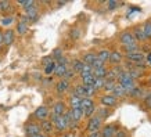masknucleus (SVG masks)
<instances>
[{
    "label": "nucleus",
    "instance_id": "obj_11",
    "mask_svg": "<svg viewBox=\"0 0 151 137\" xmlns=\"http://www.w3.org/2000/svg\"><path fill=\"white\" fill-rule=\"evenodd\" d=\"M32 116L36 122L46 121V119H49V116H50V108H49L47 105H40V107H37L36 110L33 111Z\"/></svg>",
    "mask_w": 151,
    "mask_h": 137
},
{
    "label": "nucleus",
    "instance_id": "obj_42",
    "mask_svg": "<svg viewBox=\"0 0 151 137\" xmlns=\"http://www.w3.org/2000/svg\"><path fill=\"white\" fill-rule=\"evenodd\" d=\"M35 3H36V1H33V0H24V1H17L15 4H17V6H21V7H22V10H25V9H28V7L33 6Z\"/></svg>",
    "mask_w": 151,
    "mask_h": 137
},
{
    "label": "nucleus",
    "instance_id": "obj_14",
    "mask_svg": "<svg viewBox=\"0 0 151 137\" xmlns=\"http://www.w3.org/2000/svg\"><path fill=\"white\" fill-rule=\"evenodd\" d=\"M15 31L11 29V28H6L4 31H3V47H10V46L14 44V42H15Z\"/></svg>",
    "mask_w": 151,
    "mask_h": 137
},
{
    "label": "nucleus",
    "instance_id": "obj_44",
    "mask_svg": "<svg viewBox=\"0 0 151 137\" xmlns=\"http://www.w3.org/2000/svg\"><path fill=\"white\" fill-rule=\"evenodd\" d=\"M53 62V58H51V55L49 54V55H45L43 58H42V61H40V65L45 68V67H47L49 64H51Z\"/></svg>",
    "mask_w": 151,
    "mask_h": 137
},
{
    "label": "nucleus",
    "instance_id": "obj_33",
    "mask_svg": "<svg viewBox=\"0 0 151 137\" xmlns=\"http://www.w3.org/2000/svg\"><path fill=\"white\" fill-rule=\"evenodd\" d=\"M126 72L130 75V78L133 79V80H136L137 82L139 79H142L143 78V75H144V72H142V71H139V69L136 68H132L130 71H126Z\"/></svg>",
    "mask_w": 151,
    "mask_h": 137
},
{
    "label": "nucleus",
    "instance_id": "obj_31",
    "mask_svg": "<svg viewBox=\"0 0 151 137\" xmlns=\"http://www.w3.org/2000/svg\"><path fill=\"white\" fill-rule=\"evenodd\" d=\"M108 72V65L101 67V68H96L93 69V76L96 79H105V75Z\"/></svg>",
    "mask_w": 151,
    "mask_h": 137
},
{
    "label": "nucleus",
    "instance_id": "obj_48",
    "mask_svg": "<svg viewBox=\"0 0 151 137\" xmlns=\"http://www.w3.org/2000/svg\"><path fill=\"white\" fill-rule=\"evenodd\" d=\"M60 137H78L75 133H69V132H67V133H64V134H61Z\"/></svg>",
    "mask_w": 151,
    "mask_h": 137
},
{
    "label": "nucleus",
    "instance_id": "obj_46",
    "mask_svg": "<svg viewBox=\"0 0 151 137\" xmlns=\"http://www.w3.org/2000/svg\"><path fill=\"white\" fill-rule=\"evenodd\" d=\"M101 67H105V64H104V62H101V61H100L99 58H97L96 61H94V62L92 64V68H93V69H96V68H101Z\"/></svg>",
    "mask_w": 151,
    "mask_h": 137
},
{
    "label": "nucleus",
    "instance_id": "obj_28",
    "mask_svg": "<svg viewBox=\"0 0 151 137\" xmlns=\"http://www.w3.org/2000/svg\"><path fill=\"white\" fill-rule=\"evenodd\" d=\"M69 110H71V108H69ZM71 115H72V119L78 125H82V122L85 121V118H83V112H82L81 108H73V110H71Z\"/></svg>",
    "mask_w": 151,
    "mask_h": 137
},
{
    "label": "nucleus",
    "instance_id": "obj_22",
    "mask_svg": "<svg viewBox=\"0 0 151 137\" xmlns=\"http://www.w3.org/2000/svg\"><path fill=\"white\" fill-rule=\"evenodd\" d=\"M83 67H85V64H83V61L81 60V57H75V58L71 60V64H69V68L72 69L73 72L76 73V75H79V73L82 72Z\"/></svg>",
    "mask_w": 151,
    "mask_h": 137
},
{
    "label": "nucleus",
    "instance_id": "obj_23",
    "mask_svg": "<svg viewBox=\"0 0 151 137\" xmlns=\"http://www.w3.org/2000/svg\"><path fill=\"white\" fill-rule=\"evenodd\" d=\"M111 94H112V96H114L116 100H119V101H121V100H126V98H128V94H126L125 89L121 86V85H118V83L115 85L114 90H112V93H111Z\"/></svg>",
    "mask_w": 151,
    "mask_h": 137
},
{
    "label": "nucleus",
    "instance_id": "obj_9",
    "mask_svg": "<svg viewBox=\"0 0 151 137\" xmlns=\"http://www.w3.org/2000/svg\"><path fill=\"white\" fill-rule=\"evenodd\" d=\"M14 31H15V35H19V36H24V35H27V33L29 32V21H28V18L24 14L19 17L18 21H17Z\"/></svg>",
    "mask_w": 151,
    "mask_h": 137
},
{
    "label": "nucleus",
    "instance_id": "obj_16",
    "mask_svg": "<svg viewBox=\"0 0 151 137\" xmlns=\"http://www.w3.org/2000/svg\"><path fill=\"white\" fill-rule=\"evenodd\" d=\"M15 9H14V3L9 0H0V14L6 17V15H14Z\"/></svg>",
    "mask_w": 151,
    "mask_h": 137
},
{
    "label": "nucleus",
    "instance_id": "obj_21",
    "mask_svg": "<svg viewBox=\"0 0 151 137\" xmlns=\"http://www.w3.org/2000/svg\"><path fill=\"white\" fill-rule=\"evenodd\" d=\"M68 94H73V96L79 97V98H85V97H86V93H85V86H83L81 82L75 83V85H72L71 91H69Z\"/></svg>",
    "mask_w": 151,
    "mask_h": 137
},
{
    "label": "nucleus",
    "instance_id": "obj_15",
    "mask_svg": "<svg viewBox=\"0 0 151 137\" xmlns=\"http://www.w3.org/2000/svg\"><path fill=\"white\" fill-rule=\"evenodd\" d=\"M124 58L126 60V61H130V62H133V64H136V62L146 61V54H144L142 50H137V51H132V53H126V54H124Z\"/></svg>",
    "mask_w": 151,
    "mask_h": 137
},
{
    "label": "nucleus",
    "instance_id": "obj_43",
    "mask_svg": "<svg viewBox=\"0 0 151 137\" xmlns=\"http://www.w3.org/2000/svg\"><path fill=\"white\" fill-rule=\"evenodd\" d=\"M55 64L64 65V67H69V64H71V58H69V57H67V55H63V57H61V58H60Z\"/></svg>",
    "mask_w": 151,
    "mask_h": 137
},
{
    "label": "nucleus",
    "instance_id": "obj_27",
    "mask_svg": "<svg viewBox=\"0 0 151 137\" xmlns=\"http://www.w3.org/2000/svg\"><path fill=\"white\" fill-rule=\"evenodd\" d=\"M68 36H69V39H71L72 42L79 40V39L82 37V29H81L79 27H72L71 29H69Z\"/></svg>",
    "mask_w": 151,
    "mask_h": 137
},
{
    "label": "nucleus",
    "instance_id": "obj_38",
    "mask_svg": "<svg viewBox=\"0 0 151 137\" xmlns=\"http://www.w3.org/2000/svg\"><path fill=\"white\" fill-rule=\"evenodd\" d=\"M76 76H78V75H76V73L73 72V71H72L71 68H68V69H67V72H65V75H64V78H63V79H65V80H68V82L72 83L73 80L76 79Z\"/></svg>",
    "mask_w": 151,
    "mask_h": 137
},
{
    "label": "nucleus",
    "instance_id": "obj_51",
    "mask_svg": "<svg viewBox=\"0 0 151 137\" xmlns=\"http://www.w3.org/2000/svg\"><path fill=\"white\" fill-rule=\"evenodd\" d=\"M27 137H49L45 133H39V134H33V136H27Z\"/></svg>",
    "mask_w": 151,
    "mask_h": 137
},
{
    "label": "nucleus",
    "instance_id": "obj_6",
    "mask_svg": "<svg viewBox=\"0 0 151 137\" xmlns=\"http://www.w3.org/2000/svg\"><path fill=\"white\" fill-rule=\"evenodd\" d=\"M39 3H35L33 6H31V7H28V9L24 10V15L28 18V21H29V24L31 22H37L39 21V18H40V11H39Z\"/></svg>",
    "mask_w": 151,
    "mask_h": 137
},
{
    "label": "nucleus",
    "instance_id": "obj_34",
    "mask_svg": "<svg viewBox=\"0 0 151 137\" xmlns=\"http://www.w3.org/2000/svg\"><path fill=\"white\" fill-rule=\"evenodd\" d=\"M50 55H51V58H53V61H54V62H57V61H58V60L61 58L63 55H65V54H64V50H63L61 47H55L54 50L51 51Z\"/></svg>",
    "mask_w": 151,
    "mask_h": 137
},
{
    "label": "nucleus",
    "instance_id": "obj_45",
    "mask_svg": "<svg viewBox=\"0 0 151 137\" xmlns=\"http://www.w3.org/2000/svg\"><path fill=\"white\" fill-rule=\"evenodd\" d=\"M114 137H130V134H129V132L126 130V129H124V128H121L118 130V132L115 133V136Z\"/></svg>",
    "mask_w": 151,
    "mask_h": 137
},
{
    "label": "nucleus",
    "instance_id": "obj_53",
    "mask_svg": "<svg viewBox=\"0 0 151 137\" xmlns=\"http://www.w3.org/2000/svg\"><path fill=\"white\" fill-rule=\"evenodd\" d=\"M148 85H150V86H151V79H150V80H148Z\"/></svg>",
    "mask_w": 151,
    "mask_h": 137
},
{
    "label": "nucleus",
    "instance_id": "obj_18",
    "mask_svg": "<svg viewBox=\"0 0 151 137\" xmlns=\"http://www.w3.org/2000/svg\"><path fill=\"white\" fill-rule=\"evenodd\" d=\"M97 118H100L103 122H105L108 118H111L114 115V110L111 108H105V107H97L96 110V114H94Z\"/></svg>",
    "mask_w": 151,
    "mask_h": 137
},
{
    "label": "nucleus",
    "instance_id": "obj_4",
    "mask_svg": "<svg viewBox=\"0 0 151 137\" xmlns=\"http://www.w3.org/2000/svg\"><path fill=\"white\" fill-rule=\"evenodd\" d=\"M103 125H104V122L100 118H97L96 115H93L89 119H86V123H85V128H83V133L86 134V133H92V132H100Z\"/></svg>",
    "mask_w": 151,
    "mask_h": 137
},
{
    "label": "nucleus",
    "instance_id": "obj_41",
    "mask_svg": "<svg viewBox=\"0 0 151 137\" xmlns=\"http://www.w3.org/2000/svg\"><path fill=\"white\" fill-rule=\"evenodd\" d=\"M55 62L54 61H53V62H51V64H49L47 65V67H45V68H43V72H45V75H46V76H50V75H53V72H54V69H55Z\"/></svg>",
    "mask_w": 151,
    "mask_h": 137
},
{
    "label": "nucleus",
    "instance_id": "obj_50",
    "mask_svg": "<svg viewBox=\"0 0 151 137\" xmlns=\"http://www.w3.org/2000/svg\"><path fill=\"white\" fill-rule=\"evenodd\" d=\"M146 64H147V62H148V64H150L151 65V51H150V53H146Z\"/></svg>",
    "mask_w": 151,
    "mask_h": 137
},
{
    "label": "nucleus",
    "instance_id": "obj_10",
    "mask_svg": "<svg viewBox=\"0 0 151 137\" xmlns=\"http://www.w3.org/2000/svg\"><path fill=\"white\" fill-rule=\"evenodd\" d=\"M68 111V105H67V101L64 100H57L53 103L50 108V114L57 115V116H63Z\"/></svg>",
    "mask_w": 151,
    "mask_h": 137
},
{
    "label": "nucleus",
    "instance_id": "obj_24",
    "mask_svg": "<svg viewBox=\"0 0 151 137\" xmlns=\"http://www.w3.org/2000/svg\"><path fill=\"white\" fill-rule=\"evenodd\" d=\"M81 60L83 61V64L86 65H92L94 61L97 60V53L96 51H86V53H83Z\"/></svg>",
    "mask_w": 151,
    "mask_h": 137
},
{
    "label": "nucleus",
    "instance_id": "obj_39",
    "mask_svg": "<svg viewBox=\"0 0 151 137\" xmlns=\"http://www.w3.org/2000/svg\"><path fill=\"white\" fill-rule=\"evenodd\" d=\"M94 80H96V78H94L93 75H90V76H85V78H81V83H82L83 86H93V85H94Z\"/></svg>",
    "mask_w": 151,
    "mask_h": 137
},
{
    "label": "nucleus",
    "instance_id": "obj_8",
    "mask_svg": "<svg viewBox=\"0 0 151 137\" xmlns=\"http://www.w3.org/2000/svg\"><path fill=\"white\" fill-rule=\"evenodd\" d=\"M71 87H72V83L68 82V80H65V79H58L57 83L54 85V91L55 94L60 97L65 96L67 93L71 91Z\"/></svg>",
    "mask_w": 151,
    "mask_h": 137
},
{
    "label": "nucleus",
    "instance_id": "obj_30",
    "mask_svg": "<svg viewBox=\"0 0 151 137\" xmlns=\"http://www.w3.org/2000/svg\"><path fill=\"white\" fill-rule=\"evenodd\" d=\"M142 29L144 36H146V40L151 42V19H147V21H144L142 24Z\"/></svg>",
    "mask_w": 151,
    "mask_h": 137
},
{
    "label": "nucleus",
    "instance_id": "obj_2",
    "mask_svg": "<svg viewBox=\"0 0 151 137\" xmlns=\"http://www.w3.org/2000/svg\"><path fill=\"white\" fill-rule=\"evenodd\" d=\"M100 104V107H105V108H111L114 110L119 105V100H116L112 94H105V93H100L97 96V101Z\"/></svg>",
    "mask_w": 151,
    "mask_h": 137
},
{
    "label": "nucleus",
    "instance_id": "obj_35",
    "mask_svg": "<svg viewBox=\"0 0 151 137\" xmlns=\"http://www.w3.org/2000/svg\"><path fill=\"white\" fill-rule=\"evenodd\" d=\"M0 22H1V25H3V27L9 28L10 25H13V24L15 22V15H6V17H1Z\"/></svg>",
    "mask_w": 151,
    "mask_h": 137
},
{
    "label": "nucleus",
    "instance_id": "obj_19",
    "mask_svg": "<svg viewBox=\"0 0 151 137\" xmlns=\"http://www.w3.org/2000/svg\"><path fill=\"white\" fill-rule=\"evenodd\" d=\"M39 125H40L42 133H45L46 136L51 137L53 134H55V132H54V126H53V123H51V121H50V119H46V121H42V122H39Z\"/></svg>",
    "mask_w": 151,
    "mask_h": 137
},
{
    "label": "nucleus",
    "instance_id": "obj_40",
    "mask_svg": "<svg viewBox=\"0 0 151 137\" xmlns=\"http://www.w3.org/2000/svg\"><path fill=\"white\" fill-rule=\"evenodd\" d=\"M104 83H105V79H96V80H94V85H93V87H94V90H96L99 94H100L101 91H103Z\"/></svg>",
    "mask_w": 151,
    "mask_h": 137
},
{
    "label": "nucleus",
    "instance_id": "obj_32",
    "mask_svg": "<svg viewBox=\"0 0 151 137\" xmlns=\"http://www.w3.org/2000/svg\"><path fill=\"white\" fill-rule=\"evenodd\" d=\"M68 68H69V67H64V65H58V64H57V65H55V69H54V72H53V75H54L55 78L63 79Z\"/></svg>",
    "mask_w": 151,
    "mask_h": 137
},
{
    "label": "nucleus",
    "instance_id": "obj_7",
    "mask_svg": "<svg viewBox=\"0 0 151 137\" xmlns=\"http://www.w3.org/2000/svg\"><path fill=\"white\" fill-rule=\"evenodd\" d=\"M118 42H119V46H121V47H128V46L137 44V42L134 40L130 29H125V31H122V32L119 33Z\"/></svg>",
    "mask_w": 151,
    "mask_h": 137
},
{
    "label": "nucleus",
    "instance_id": "obj_36",
    "mask_svg": "<svg viewBox=\"0 0 151 137\" xmlns=\"http://www.w3.org/2000/svg\"><path fill=\"white\" fill-rule=\"evenodd\" d=\"M122 4H124V3H121V1H114V0H110V1L105 3L108 11H115V10H118L119 6H122Z\"/></svg>",
    "mask_w": 151,
    "mask_h": 137
},
{
    "label": "nucleus",
    "instance_id": "obj_52",
    "mask_svg": "<svg viewBox=\"0 0 151 137\" xmlns=\"http://www.w3.org/2000/svg\"><path fill=\"white\" fill-rule=\"evenodd\" d=\"M55 6L57 7H63V6H65V1H58V3H55Z\"/></svg>",
    "mask_w": 151,
    "mask_h": 137
},
{
    "label": "nucleus",
    "instance_id": "obj_3",
    "mask_svg": "<svg viewBox=\"0 0 151 137\" xmlns=\"http://www.w3.org/2000/svg\"><path fill=\"white\" fill-rule=\"evenodd\" d=\"M49 119L51 121V123H53V126H54L55 134L61 136V134H64V133L68 132V126H67V122H65L64 116H57V115L50 114Z\"/></svg>",
    "mask_w": 151,
    "mask_h": 137
},
{
    "label": "nucleus",
    "instance_id": "obj_47",
    "mask_svg": "<svg viewBox=\"0 0 151 137\" xmlns=\"http://www.w3.org/2000/svg\"><path fill=\"white\" fill-rule=\"evenodd\" d=\"M85 137H100V132H92V133H86Z\"/></svg>",
    "mask_w": 151,
    "mask_h": 137
},
{
    "label": "nucleus",
    "instance_id": "obj_17",
    "mask_svg": "<svg viewBox=\"0 0 151 137\" xmlns=\"http://www.w3.org/2000/svg\"><path fill=\"white\" fill-rule=\"evenodd\" d=\"M124 54L121 50H111L110 53V60H108V64L110 67H115V65H121L124 62Z\"/></svg>",
    "mask_w": 151,
    "mask_h": 137
},
{
    "label": "nucleus",
    "instance_id": "obj_5",
    "mask_svg": "<svg viewBox=\"0 0 151 137\" xmlns=\"http://www.w3.org/2000/svg\"><path fill=\"white\" fill-rule=\"evenodd\" d=\"M122 128L118 122H111V123H104L100 129V137H114L115 133Z\"/></svg>",
    "mask_w": 151,
    "mask_h": 137
},
{
    "label": "nucleus",
    "instance_id": "obj_13",
    "mask_svg": "<svg viewBox=\"0 0 151 137\" xmlns=\"http://www.w3.org/2000/svg\"><path fill=\"white\" fill-rule=\"evenodd\" d=\"M130 32H132L134 40L137 42V44H143V43H147L146 40V36L143 33V29H142V24H134L132 28H130Z\"/></svg>",
    "mask_w": 151,
    "mask_h": 137
},
{
    "label": "nucleus",
    "instance_id": "obj_37",
    "mask_svg": "<svg viewBox=\"0 0 151 137\" xmlns=\"http://www.w3.org/2000/svg\"><path fill=\"white\" fill-rule=\"evenodd\" d=\"M90 75H93L92 65H86V64H85V67H83V69H82V72L79 73V79L85 78V76H90Z\"/></svg>",
    "mask_w": 151,
    "mask_h": 137
},
{
    "label": "nucleus",
    "instance_id": "obj_26",
    "mask_svg": "<svg viewBox=\"0 0 151 137\" xmlns=\"http://www.w3.org/2000/svg\"><path fill=\"white\" fill-rule=\"evenodd\" d=\"M81 100H82V98L73 96V94H68V100H67L68 108H71V110H73V108H81Z\"/></svg>",
    "mask_w": 151,
    "mask_h": 137
},
{
    "label": "nucleus",
    "instance_id": "obj_25",
    "mask_svg": "<svg viewBox=\"0 0 151 137\" xmlns=\"http://www.w3.org/2000/svg\"><path fill=\"white\" fill-rule=\"evenodd\" d=\"M96 53H97V58L100 60L101 62H104L105 65L108 64V60H110V53H111L110 49H105V47H103V49H100V50L96 51Z\"/></svg>",
    "mask_w": 151,
    "mask_h": 137
},
{
    "label": "nucleus",
    "instance_id": "obj_29",
    "mask_svg": "<svg viewBox=\"0 0 151 137\" xmlns=\"http://www.w3.org/2000/svg\"><path fill=\"white\" fill-rule=\"evenodd\" d=\"M142 105H143V108H144L146 111L151 112V90H147L146 94L143 96V98H142Z\"/></svg>",
    "mask_w": 151,
    "mask_h": 137
},
{
    "label": "nucleus",
    "instance_id": "obj_49",
    "mask_svg": "<svg viewBox=\"0 0 151 137\" xmlns=\"http://www.w3.org/2000/svg\"><path fill=\"white\" fill-rule=\"evenodd\" d=\"M3 49V31H1V28H0V50Z\"/></svg>",
    "mask_w": 151,
    "mask_h": 137
},
{
    "label": "nucleus",
    "instance_id": "obj_20",
    "mask_svg": "<svg viewBox=\"0 0 151 137\" xmlns=\"http://www.w3.org/2000/svg\"><path fill=\"white\" fill-rule=\"evenodd\" d=\"M144 94H146V90H144L142 86L136 85V86L128 93V98H132V100H142Z\"/></svg>",
    "mask_w": 151,
    "mask_h": 137
},
{
    "label": "nucleus",
    "instance_id": "obj_12",
    "mask_svg": "<svg viewBox=\"0 0 151 137\" xmlns=\"http://www.w3.org/2000/svg\"><path fill=\"white\" fill-rule=\"evenodd\" d=\"M24 130H25V136H33V134H39L42 133L40 125L36 121H28L24 125Z\"/></svg>",
    "mask_w": 151,
    "mask_h": 137
},
{
    "label": "nucleus",
    "instance_id": "obj_1",
    "mask_svg": "<svg viewBox=\"0 0 151 137\" xmlns=\"http://www.w3.org/2000/svg\"><path fill=\"white\" fill-rule=\"evenodd\" d=\"M81 110L83 112V118L85 121L89 119L90 116L96 114V110H97V103L94 98H89V97H85L81 100Z\"/></svg>",
    "mask_w": 151,
    "mask_h": 137
}]
</instances>
